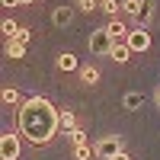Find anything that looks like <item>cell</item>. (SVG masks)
Masks as SVG:
<instances>
[{
	"instance_id": "obj_1",
	"label": "cell",
	"mask_w": 160,
	"mask_h": 160,
	"mask_svg": "<svg viewBox=\"0 0 160 160\" xmlns=\"http://www.w3.org/2000/svg\"><path fill=\"white\" fill-rule=\"evenodd\" d=\"M19 131L32 144H48L58 131V109L42 96H32L19 106Z\"/></svg>"
},
{
	"instance_id": "obj_2",
	"label": "cell",
	"mask_w": 160,
	"mask_h": 160,
	"mask_svg": "<svg viewBox=\"0 0 160 160\" xmlns=\"http://www.w3.org/2000/svg\"><path fill=\"white\" fill-rule=\"evenodd\" d=\"M112 45H115V42H112V35L106 32V26L90 32V51H93V55H109Z\"/></svg>"
},
{
	"instance_id": "obj_3",
	"label": "cell",
	"mask_w": 160,
	"mask_h": 160,
	"mask_svg": "<svg viewBox=\"0 0 160 160\" xmlns=\"http://www.w3.org/2000/svg\"><path fill=\"white\" fill-rule=\"evenodd\" d=\"M19 157V138L7 131L3 138H0V160H16Z\"/></svg>"
},
{
	"instance_id": "obj_4",
	"label": "cell",
	"mask_w": 160,
	"mask_h": 160,
	"mask_svg": "<svg viewBox=\"0 0 160 160\" xmlns=\"http://www.w3.org/2000/svg\"><path fill=\"white\" fill-rule=\"evenodd\" d=\"M128 48H131V51H148V48H151V32L144 29V26L131 29V35H128Z\"/></svg>"
},
{
	"instance_id": "obj_5",
	"label": "cell",
	"mask_w": 160,
	"mask_h": 160,
	"mask_svg": "<svg viewBox=\"0 0 160 160\" xmlns=\"http://www.w3.org/2000/svg\"><path fill=\"white\" fill-rule=\"evenodd\" d=\"M115 154H122V141H118V138H102L99 144H96V157H102V160H112Z\"/></svg>"
},
{
	"instance_id": "obj_6",
	"label": "cell",
	"mask_w": 160,
	"mask_h": 160,
	"mask_svg": "<svg viewBox=\"0 0 160 160\" xmlns=\"http://www.w3.org/2000/svg\"><path fill=\"white\" fill-rule=\"evenodd\" d=\"M106 32L112 35V42H115V45H122V42H128V35H131V32L125 29V22H122V19H112L109 26H106Z\"/></svg>"
},
{
	"instance_id": "obj_7",
	"label": "cell",
	"mask_w": 160,
	"mask_h": 160,
	"mask_svg": "<svg viewBox=\"0 0 160 160\" xmlns=\"http://www.w3.org/2000/svg\"><path fill=\"white\" fill-rule=\"evenodd\" d=\"M51 19H55V26H61V29H64V26H71V22H74V10H71V7H58Z\"/></svg>"
},
{
	"instance_id": "obj_8",
	"label": "cell",
	"mask_w": 160,
	"mask_h": 160,
	"mask_svg": "<svg viewBox=\"0 0 160 160\" xmlns=\"http://www.w3.org/2000/svg\"><path fill=\"white\" fill-rule=\"evenodd\" d=\"M58 128H64V131H74V128H77V118H74L71 109H61V112H58Z\"/></svg>"
},
{
	"instance_id": "obj_9",
	"label": "cell",
	"mask_w": 160,
	"mask_h": 160,
	"mask_svg": "<svg viewBox=\"0 0 160 160\" xmlns=\"http://www.w3.org/2000/svg\"><path fill=\"white\" fill-rule=\"evenodd\" d=\"M151 16H154V0H141V13H138L135 19H138L141 26H148V22H151Z\"/></svg>"
},
{
	"instance_id": "obj_10",
	"label": "cell",
	"mask_w": 160,
	"mask_h": 160,
	"mask_svg": "<svg viewBox=\"0 0 160 160\" xmlns=\"http://www.w3.org/2000/svg\"><path fill=\"white\" fill-rule=\"evenodd\" d=\"M109 55L118 61V64H122V61H128V55H131V48H128V42H122V45H112V51H109Z\"/></svg>"
},
{
	"instance_id": "obj_11",
	"label": "cell",
	"mask_w": 160,
	"mask_h": 160,
	"mask_svg": "<svg viewBox=\"0 0 160 160\" xmlns=\"http://www.w3.org/2000/svg\"><path fill=\"white\" fill-rule=\"evenodd\" d=\"M7 55H10V58H22V55H26V45L16 42V38H10V42H7Z\"/></svg>"
},
{
	"instance_id": "obj_12",
	"label": "cell",
	"mask_w": 160,
	"mask_h": 160,
	"mask_svg": "<svg viewBox=\"0 0 160 160\" xmlns=\"http://www.w3.org/2000/svg\"><path fill=\"white\" fill-rule=\"evenodd\" d=\"M99 10H106V13H109V16L115 19V16H118V10H122V0H102V3H99Z\"/></svg>"
},
{
	"instance_id": "obj_13",
	"label": "cell",
	"mask_w": 160,
	"mask_h": 160,
	"mask_svg": "<svg viewBox=\"0 0 160 160\" xmlns=\"http://www.w3.org/2000/svg\"><path fill=\"white\" fill-rule=\"evenodd\" d=\"M141 102H144L141 93H125V109H141Z\"/></svg>"
},
{
	"instance_id": "obj_14",
	"label": "cell",
	"mask_w": 160,
	"mask_h": 160,
	"mask_svg": "<svg viewBox=\"0 0 160 160\" xmlns=\"http://www.w3.org/2000/svg\"><path fill=\"white\" fill-rule=\"evenodd\" d=\"M71 141H74V148H80V144H90V135H87L83 128H74L71 131Z\"/></svg>"
},
{
	"instance_id": "obj_15",
	"label": "cell",
	"mask_w": 160,
	"mask_h": 160,
	"mask_svg": "<svg viewBox=\"0 0 160 160\" xmlns=\"http://www.w3.org/2000/svg\"><path fill=\"white\" fill-rule=\"evenodd\" d=\"M93 154H96V148H90V144H80V148H74V157H77V160H90Z\"/></svg>"
},
{
	"instance_id": "obj_16",
	"label": "cell",
	"mask_w": 160,
	"mask_h": 160,
	"mask_svg": "<svg viewBox=\"0 0 160 160\" xmlns=\"http://www.w3.org/2000/svg\"><path fill=\"white\" fill-rule=\"evenodd\" d=\"M80 80H83V83H96V80H99V71H96V68H83V71H80Z\"/></svg>"
},
{
	"instance_id": "obj_17",
	"label": "cell",
	"mask_w": 160,
	"mask_h": 160,
	"mask_svg": "<svg viewBox=\"0 0 160 160\" xmlns=\"http://www.w3.org/2000/svg\"><path fill=\"white\" fill-rule=\"evenodd\" d=\"M58 68H61V71H74V68H77V58H74V55H61V58H58Z\"/></svg>"
},
{
	"instance_id": "obj_18",
	"label": "cell",
	"mask_w": 160,
	"mask_h": 160,
	"mask_svg": "<svg viewBox=\"0 0 160 160\" xmlns=\"http://www.w3.org/2000/svg\"><path fill=\"white\" fill-rule=\"evenodd\" d=\"M122 10H125V13H131V16H138V13H141V0H125Z\"/></svg>"
},
{
	"instance_id": "obj_19",
	"label": "cell",
	"mask_w": 160,
	"mask_h": 160,
	"mask_svg": "<svg viewBox=\"0 0 160 160\" xmlns=\"http://www.w3.org/2000/svg\"><path fill=\"white\" fill-rule=\"evenodd\" d=\"M19 29H22V26H16L13 19H3V32H7L10 38H16V35H19Z\"/></svg>"
},
{
	"instance_id": "obj_20",
	"label": "cell",
	"mask_w": 160,
	"mask_h": 160,
	"mask_svg": "<svg viewBox=\"0 0 160 160\" xmlns=\"http://www.w3.org/2000/svg\"><path fill=\"white\" fill-rule=\"evenodd\" d=\"M3 102H19V93L13 90V87H7L3 90Z\"/></svg>"
},
{
	"instance_id": "obj_21",
	"label": "cell",
	"mask_w": 160,
	"mask_h": 160,
	"mask_svg": "<svg viewBox=\"0 0 160 160\" xmlns=\"http://www.w3.org/2000/svg\"><path fill=\"white\" fill-rule=\"evenodd\" d=\"M29 38H32V32H29V29H19V35H16V42H22V45H26V42H29Z\"/></svg>"
},
{
	"instance_id": "obj_22",
	"label": "cell",
	"mask_w": 160,
	"mask_h": 160,
	"mask_svg": "<svg viewBox=\"0 0 160 160\" xmlns=\"http://www.w3.org/2000/svg\"><path fill=\"white\" fill-rule=\"evenodd\" d=\"M112 160H131V157H128V154H125V151H122V154H115V157H112Z\"/></svg>"
},
{
	"instance_id": "obj_23",
	"label": "cell",
	"mask_w": 160,
	"mask_h": 160,
	"mask_svg": "<svg viewBox=\"0 0 160 160\" xmlns=\"http://www.w3.org/2000/svg\"><path fill=\"white\" fill-rule=\"evenodd\" d=\"M19 3V0H3V7H16Z\"/></svg>"
},
{
	"instance_id": "obj_24",
	"label": "cell",
	"mask_w": 160,
	"mask_h": 160,
	"mask_svg": "<svg viewBox=\"0 0 160 160\" xmlns=\"http://www.w3.org/2000/svg\"><path fill=\"white\" fill-rule=\"evenodd\" d=\"M74 3H80V7H83V3H87V0H74Z\"/></svg>"
},
{
	"instance_id": "obj_25",
	"label": "cell",
	"mask_w": 160,
	"mask_h": 160,
	"mask_svg": "<svg viewBox=\"0 0 160 160\" xmlns=\"http://www.w3.org/2000/svg\"><path fill=\"white\" fill-rule=\"evenodd\" d=\"M157 106H160V90H157Z\"/></svg>"
},
{
	"instance_id": "obj_26",
	"label": "cell",
	"mask_w": 160,
	"mask_h": 160,
	"mask_svg": "<svg viewBox=\"0 0 160 160\" xmlns=\"http://www.w3.org/2000/svg\"><path fill=\"white\" fill-rule=\"evenodd\" d=\"M19 3H32V0H19Z\"/></svg>"
},
{
	"instance_id": "obj_27",
	"label": "cell",
	"mask_w": 160,
	"mask_h": 160,
	"mask_svg": "<svg viewBox=\"0 0 160 160\" xmlns=\"http://www.w3.org/2000/svg\"><path fill=\"white\" fill-rule=\"evenodd\" d=\"M99 3H102V0H99Z\"/></svg>"
}]
</instances>
